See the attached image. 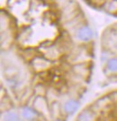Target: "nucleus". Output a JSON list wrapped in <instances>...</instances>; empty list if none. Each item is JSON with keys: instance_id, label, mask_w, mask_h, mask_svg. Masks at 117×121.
Wrapping results in <instances>:
<instances>
[{"instance_id": "f257e3e1", "label": "nucleus", "mask_w": 117, "mask_h": 121, "mask_svg": "<svg viewBox=\"0 0 117 121\" xmlns=\"http://www.w3.org/2000/svg\"><path fill=\"white\" fill-rule=\"evenodd\" d=\"M77 36L79 40L84 41V42H87V41H89L93 37V31L90 27L88 26H84L80 28L77 34Z\"/></svg>"}, {"instance_id": "f03ea898", "label": "nucleus", "mask_w": 117, "mask_h": 121, "mask_svg": "<svg viewBox=\"0 0 117 121\" xmlns=\"http://www.w3.org/2000/svg\"><path fill=\"white\" fill-rule=\"evenodd\" d=\"M78 102L76 100H73V99H70V100L67 101L64 105V109L67 113H74L75 111L78 108Z\"/></svg>"}, {"instance_id": "7ed1b4c3", "label": "nucleus", "mask_w": 117, "mask_h": 121, "mask_svg": "<svg viewBox=\"0 0 117 121\" xmlns=\"http://www.w3.org/2000/svg\"><path fill=\"white\" fill-rule=\"evenodd\" d=\"M93 119H94V115L90 111L86 110L79 114L77 121H93Z\"/></svg>"}, {"instance_id": "20e7f679", "label": "nucleus", "mask_w": 117, "mask_h": 121, "mask_svg": "<svg viewBox=\"0 0 117 121\" xmlns=\"http://www.w3.org/2000/svg\"><path fill=\"white\" fill-rule=\"evenodd\" d=\"M23 116L26 119H32L36 116V112L32 108H31L29 107H26L23 109Z\"/></svg>"}, {"instance_id": "39448f33", "label": "nucleus", "mask_w": 117, "mask_h": 121, "mask_svg": "<svg viewBox=\"0 0 117 121\" xmlns=\"http://www.w3.org/2000/svg\"><path fill=\"white\" fill-rule=\"evenodd\" d=\"M4 121H21L18 115L15 112H7L3 117Z\"/></svg>"}, {"instance_id": "423d86ee", "label": "nucleus", "mask_w": 117, "mask_h": 121, "mask_svg": "<svg viewBox=\"0 0 117 121\" xmlns=\"http://www.w3.org/2000/svg\"><path fill=\"white\" fill-rule=\"evenodd\" d=\"M107 68L108 70H110L111 71H117V59L113 58L108 61L107 63Z\"/></svg>"}]
</instances>
